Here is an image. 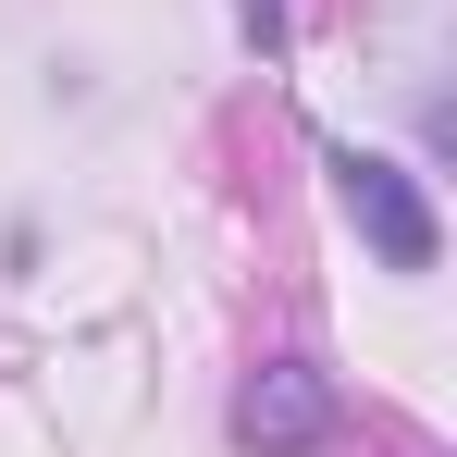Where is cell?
Instances as JSON below:
<instances>
[{
  "label": "cell",
  "mask_w": 457,
  "mask_h": 457,
  "mask_svg": "<svg viewBox=\"0 0 457 457\" xmlns=\"http://www.w3.org/2000/svg\"><path fill=\"white\" fill-rule=\"evenodd\" d=\"M321 186H334V211L346 235L371 247L383 272H433L445 260V223H433V198H420V173L383 149H346V137H321Z\"/></svg>",
  "instance_id": "6da1fadb"
},
{
  "label": "cell",
  "mask_w": 457,
  "mask_h": 457,
  "mask_svg": "<svg viewBox=\"0 0 457 457\" xmlns=\"http://www.w3.org/2000/svg\"><path fill=\"white\" fill-rule=\"evenodd\" d=\"M235 445L247 457H321V445H346V383L321 371V359H260V371L235 383Z\"/></svg>",
  "instance_id": "7a4b0ae2"
},
{
  "label": "cell",
  "mask_w": 457,
  "mask_h": 457,
  "mask_svg": "<svg viewBox=\"0 0 457 457\" xmlns=\"http://www.w3.org/2000/svg\"><path fill=\"white\" fill-rule=\"evenodd\" d=\"M235 37H247L260 62H285V37H297V25H285V0H235Z\"/></svg>",
  "instance_id": "3957f363"
}]
</instances>
